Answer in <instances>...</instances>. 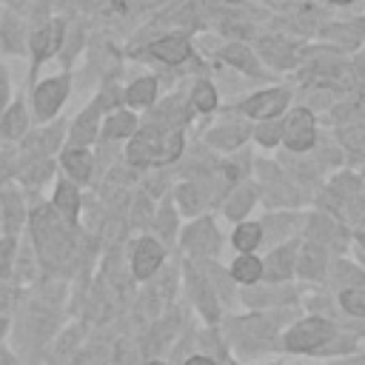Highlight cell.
<instances>
[{
	"instance_id": "cell-46",
	"label": "cell",
	"mask_w": 365,
	"mask_h": 365,
	"mask_svg": "<svg viewBox=\"0 0 365 365\" xmlns=\"http://www.w3.org/2000/svg\"><path fill=\"white\" fill-rule=\"evenodd\" d=\"M359 177H362V182H365V160H362V174H359Z\"/></svg>"
},
{
	"instance_id": "cell-48",
	"label": "cell",
	"mask_w": 365,
	"mask_h": 365,
	"mask_svg": "<svg viewBox=\"0 0 365 365\" xmlns=\"http://www.w3.org/2000/svg\"><path fill=\"white\" fill-rule=\"evenodd\" d=\"M362 106H365V91H362Z\"/></svg>"
},
{
	"instance_id": "cell-9",
	"label": "cell",
	"mask_w": 365,
	"mask_h": 365,
	"mask_svg": "<svg viewBox=\"0 0 365 365\" xmlns=\"http://www.w3.org/2000/svg\"><path fill=\"white\" fill-rule=\"evenodd\" d=\"M66 88H68L66 77H54V80L40 83V88L34 91V106H37V117L40 120H48L60 108V103L66 100Z\"/></svg>"
},
{
	"instance_id": "cell-43",
	"label": "cell",
	"mask_w": 365,
	"mask_h": 365,
	"mask_svg": "<svg viewBox=\"0 0 365 365\" xmlns=\"http://www.w3.org/2000/svg\"><path fill=\"white\" fill-rule=\"evenodd\" d=\"M185 365H214V362H211L208 356H191V359H188Z\"/></svg>"
},
{
	"instance_id": "cell-39",
	"label": "cell",
	"mask_w": 365,
	"mask_h": 365,
	"mask_svg": "<svg viewBox=\"0 0 365 365\" xmlns=\"http://www.w3.org/2000/svg\"><path fill=\"white\" fill-rule=\"evenodd\" d=\"M180 202H182L185 211H194V208H197V194H194L191 185H182V188H180Z\"/></svg>"
},
{
	"instance_id": "cell-40",
	"label": "cell",
	"mask_w": 365,
	"mask_h": 365,
	"mask_svg": "<svg viewBox=\"0 0 365 365\" xmlns=\"http://www.w3.org/2000/svg\"><path fill=\"white\" fill-rule=\"evenodd\" d=\"M334 365H365V354H348V356H339Z\"/></svg>"
},
{
	"instance_id": "cell-36",
	"label": "cell",
	"mask_w": 365,
	"mask_h": 365,
	"mask_svg": "<svg viewBox=\"0 0 365 365\" xmlns=\"http://www.w3.org/2000/svg\"><path fill=\"white\" fill-rule=\"evenodd\" d=\"M3 40H6V46H9L11 51L20 48V40H17V20H14L11 14L3 17Z\"/></svg>"
},
{
	"instance_id": "cell-38",
	"label": "cell",
	"mask_w": 365,
	"mask_h": 365,
	"mask_svg": "<svg viewBox=\"0 0 365 365\" xmlns=\"http://www.w3.org/2000/svg\"><path fill=\"white\" fill-rule=\"evenodd\" d=\"M9 308H11V294L6 288H0V334L6 331V319H9Z\"/></svg>"
},
{
	"instance_id": "cell-11",
	"label": "cell",
	"mask_w": 365,
	"mask_h": 365,
	"mask_svg": "<svg viewBox=\"0 0 365 365\" xmlns=\"http://www.w3.org/2000/svg\"><path fill=\"white\" fill-rule=\"evenodd\" d=\"M188 271V288H191V294H194V299H197V305H200V311L205 314V319H217V314H220V308H217V299H214V291H211V285L202 279V277H197V271H191V268H185Z\"/></svg>"
},
{
	"instance_id": "cell-23",
	"label": "cell",
	"mask_w": 365,
	"mask_h": 365,
	"mask_svg": "<svg viewBox=\"0 0 365 365\" xmlns=\"http://www.w3.org/2000/svg\"><path fill=\"white\" fill-rule=\"evenodd\" d=\"M245 128L242 125H222V128H214L208 134V143L217 145V148H237L242 140H245Z\"/></svg>"
},
{
	"instance_id": "cell-6",
	"label": "cell",
	"mask_w": 365,
	"mask_h": 365,
	"mask_svg": "<svg viewBox=\"0 0 365 365\" xmlns=\"http://www.w3.org/2000/svg\"><path fill=\"white\" fill-rule=\"evenodd\" d=\"M297 299V288L291 282H268L259 279L254 285H248L245 291V302L254 308H274V305H288Z\"/></svg>"
},
{
	"instance_id": "cell-8",
	"label": "cell",
	"mask_w": 365,
	"mask_h": 365,
	"mask_svg": "<svg viewBox=\"0 0 365 365\" xmlns=\"http://www.w3.org/2000/svg\"><path fill=\"white\" fill-rule=\"evenodd\" d=\"M325 282H331L336 291H342V288H365V268H362V262L345 259L342 254L331 257Z\"/></svg>"
},
{
	"instance_id": "cell-26",
	"label": "cell",
	"mask_w": 365,
	"mask_h": 365,
	"mask_svg": "<svg viewBox=\"0 0 365 365\" xmlns=\"http://www.w3.org/2000/svg\"><path fill=\"white\" fill-rule=\"evenodd\" d=\"M254 137H257V143L259 145H277V143H282V120L279 117H271V120H259V125H257V131H254Z\"/></svg>"
},
{
	"instance_id": "cell-37",
	"label": "cell",
	"mask_w": 365,
	"mask_h": 365,
	"mask_svg": "<svg viewBox=\"0 0 365 365\" xmlns=\"http://www.w3.org/2000/svg\"><path fill=\"white\" fill-rule=\"evenodd\" d=\"M48 171H51V163H48V160H37V165H34V168H26L23 177H26L29 182H37V180H40L43 174H48Z\"/></svg>"
},
{
	"instance_id": "cell-5",
	"label": "cell",
	"mask_w": 365,
	"mask_h": 365,
	"mask_svg": "<svg viewBox=\"0 0 365 365\" xmlns=\"http://www.w3.org/2000/svg\"><path fill=\"white\" fill-rule=\"evenodd\" d=\"M331 251L319 242L311 240H299V251H297V277L302 282H325L328 277V265H331Z\"/></svg>"
},
{
	"instance_id": "cell-33",
	"label": "cell",
	"mask_w": 365,
	"mask_h": 365,
	"mask_svg": "<svg viewBox=\"0 0 365 365\" xmlns=\"http://www.w3.org/2000/svg\"><path fill=\"white\" fill-rule=\"evenodd\" d=\"M20 220H23V205L17 202L14 194H3V222H6V228L17 231Z\"/></svg>"
},
{
	"instance_id": "cell-10",
	"label": "cell",
	"mask_w": 365,
	"mask_h": 365,
	"mask_svg": "<svg viewBox=\"0 0 365 365\" xmlns=\"http://www.w3.org/2000/svg\"><path fill=\"white\" fill-rule=\"evenodd\" d=\"M163 262V248L157 240L151 237H143L134 248V259H131V268H134V277L137 279H148Z\"/></svg>"
},
{
	"instance_id": "cell-47",
	"label": "cell",
	"mask_w": 365,
	"mask_h": 365,
	"mask_svg": "<svg viewBox=\"0 0 365 365\" xmlns=\"http://www.w3.org/2000/svg\"><path fill=\"white\" fill-rule=\"evenodd\" d=\"M148 365H163V362H148Z\"/></svg>"
},
{
	"instance_id": "cell-16",
	"label": "cell",
	"mask_w": 365,
	"mask_h": 365,
	"mask_svg": "<svg viewBox=\"0 0 365 365\" xmlns=\"http://www.w3.org/2000/svg\"><path fill=\"white\" fill-rule=\"evenodd\" d=\"M60 37H63V23H48L46 29H40L31 40L34 46V63H40L43 57H48L57 46H60Z\"/></svg>"
},
{
	"instance_id": "cell-13",
	"label": "cell",
	"mask_w": 365,
	"mask_h": 365,
	"mask_svg": "<svg viewBox=\"0 0 365 365\" xmlns=\"http://www.w3.org/2000/svg\"><path fill=\"white\" fill-rule=\"evenodd\" d=\"M336 140L345 148V154H351L356 160H365V120L336 128Z\"/></svg>"
},
{
	"instance_id": "cell-44",
	"label": "cell",
	"mask_w": 365,
	"mask_h": 365,
	"mask_svg": "<svg viewBox=\"0 0 365 365\" xmlns=\"http://www.w3.org/2000/svg\"><path fill=\"white\" fill-rule=\"evenodd\" d=\"M0 365H17V362L11 359V354H6V351H0Z\"/></svg>"
},
{
	"instance_id": "cell-31",
	"label": "cell",
	"mask_w": 365,
	"mask_h": 365,
	"mask_svg": "<svg viewBox=\"0 0 365 365\" xmlns=\"http://www.w3.org/2000/svg\"><path fill=\"white\" fill-rule=\"evenodd\" d=\"M154 88H157V83L151 80V77H145V80H137V83H131V88H128V103L131 106H148L151 100H154Z\"/></svg>"
},
{
	"instance_id": "cell-35",
	"label": "cell",
	"mask_w": 365,
	"mask_h": 365,
	"mask_svg": "<svg viewBox=\"0 0 365 365\" xmlns=\"http://www.w3.org/2000/svg\"><path fill=\"white\" fill-rule=\"evenodd\" d=\"M11 254H14V240L11 237L0 240V279L11 274Z\"/></svg>"
},
{
	"instance_id": "cell-50",
	"label": "cell",
	"mask_w": 365,
	"mask_h": 365,
	"mask_svg": "<svg viewBox=\"0 0 365 365\" xmlns=\"http://www.w3.org/2000/svg\"><path fill=\"white\" fill-rule=\"evenodd\" d=\"M14 3H23V0H14Z\"/></svg>"
},
{
	"instance_id": "cell-1",
	"label": "cell",
	"mask_w": 365,
	"mask_h": 365,
	"mask_svg": "<svg viewBox=\"0 0 365 365\" xmlns=\"http://www.w3.org/2000/svg\"><path fill=\"white\" fill-rule=\"evenodd\" d=\"M339 331V322L331 319V317H322V314H308V317H299L288 325V331L282 334V345L285 351L291 354H311L317 356V351L322 345H328Z\"/></svg>"
},
{
	"instance_id": "cell-18",
	"label": "cell",
	"mask_w": 365,
	"mask_h": 365,
	"mask_svg": "<svg viewBox=\"0 0 365 365\" xmlns=\"http://www.w3.org/2000/svg\"><path fill=\"white\" fill-rule=\"evenodd\" d=\"M336 305L348 319H365V288L336 291Z\"/></svg>"
},
{
	"instance_id": "cell-2",
	"label": "cell",
	"mask_w": 365,
	"mask_h": 365,
	"mask_svg": "<svg viewBox=\"0 0 365 365\" xmlns=\"http://www.w3.org/2000/svg\"><path fill=\"white\" fill-rule=\"evenodd\" d=\"M302 240L319 242V245H325L331 254H336V257H339V254H345V251L351 248V242H354V231H351L345 222H339L336 217H331L328 211L317 208L314 214H308V217H305Z\"/></svg>"
},
{
	"instance_id": "cell-51",
	"label": "cell",
	"mask_w": 365,
	"mask_h": 365,
	"mask_svg": "<svg viewBox=\"0 0 365 365\" xmlns=\"http://www.w3.org/2000/svg\"><path fill=\"white\" fill-rule=\"evenodd\" d=\"M271 365H277V362H271Z\"/></svg>"
},
{
	"instance_id": "cell-32",
	"label": "cell",
	"mask_w": 365,
	"mask_h": 365,
	"mask_svg": "<svg viewBox=\"0 0 365 365\" xmlns=\"http://www.w3.org/2000/svg\"><path fill=\"white\" fill-rule=\"evenodd\" d=\"M134 131V117L131 114H114L108 123H106V137H111V140H117V137H128Z\"/></svg>"
},
{
	"instance_id": "cell-20",
	"label": "cell",
	"mask_w": 365,
	"mask_h": 365,
	"mask_svg": "<svg viewBox=\"0 0 365 365\" xmlns=\"http://www.w3.org/2000/svg\"><path fill=\"white\" fill-rule=\"evenodd\" d=\"M254 202H257V191H254L251 185H240V188L228 197V202H225V214H228L231 220H242V217L251 211Z\"/></svg>"
},
{
	"instance_id": "cell-22",
	"label": "cell",
	"mask_w": 365,
	"mask_h": 365,
	"mask_svg": "<svg viewBox=\"0 0 365 365\" xmlns=\"http://www.w3.org/2000/svg\"><path fill=\"white\" fill-rule=\"evenodd\" d=\"M63 165H66V171L74 177V180H86L88 174H91V157L77 145V148H68L66 154H63Z\"/></svg>"
},
{
	"instance_id": "cell-3",
	"label": "cell",
	"mask_w": 365,
	"mask_h": 365,
	"mask_svg": "<svg viewBox=\"0 0 365 365\" xmlns=\"http://www.w3.org/2000/svg\"><path fill=\"white\" fill-rule=\"evenodd\" d=\"M317 117L311 108H294L282 120V143L291 154H305L317 145Z\"/></svg>"
},
{
	"instance_id": "cell-29",
	"label": "cell",
	"mask_w": 365,
	"mask_h": 365,
	"mask_svg": "<svg viewBox=\"0 0 365 365\" xmlns=\"http://www.w3.org/2000/svg\"><path fill=\"white\" fill-rule=\"evenodd\" d=\"M23 128H26V108L17 103V106H11V108L3 114L0 131H3L6 137H20V134H23Z\"/></svg>"
},
{
	"instance_id": "cell-12",
	"label": "cell",
	"mask_w": 365,
	"mask_h": 365,
	"mask_svg": "<svg viewBox=\"0 0 365 365\" xmlns=\"http://www.w3.org/2000/svg\"><path fill=\"white\" fill-rule=\"evenodd\" d=\"M231 279L242 282V285H254L262 279V259L248 251V254H240L234 262H231Z\"/></svg>"
},
{
	"instance_id": "cell-7",
	"label": "cell",
	"mask_w": 365,
	"mask_h": 365,
	"mask_svg": "<svg viewBox=\"0 0 365 365\" xmlns=\"http://www.w3.org/2000/svg\"><path fill=\"white\" fill-rule=\"evenodd\" d=\"M288 100H291V94L285 88H265V91H257L254 97H248L242 103V111L254 120H271L285 111Z\"/></svg>"
},
{
	"instance_id": "cell-27",
	"label": "cell",
	"mask_w": 365,
	"mask_h": 365,
	"mask_svg": "<svg viewBox=\"0 0 365 365\" xmlns=\"http://www.w3.org/2000/svg\"><path fill=\"white\" fill-rule=\"evenodd\" d=\"M182 151V134L180 131H171L165 137H160V145H157V154H154V163H171L177 160Z\"/></svg>"
},
{
	"instance_id": "cell-19",
	"label": "cell",
	"mask_w": 365,
	"mask_h": 365,
	"mask_svg": "<svg viewBox=\"0 0 365 365\" xmlns=\"http://www.w3.org/2000/svg\"><path fill=\"white\" fill-rule=\"evenodd\" d=\"M151 54L160 57L163 63H182L188 57V43L182 37H163L151 46Z\"/></svg>"
},
{
	"instance_id": "cell-15",
	"label": "cell",
	"mask_w": 365,
	"mask_h": 365,
	"mask_svg": "<svg viewBox=\"0 0 365 365\" xmlns=\"http://www.w3.org/2000/svg\"><path fill=\"white\" fill-rule=\"evenodd\" d=\"M157 145H160V137L157 131H143L137 134V140L128 145V160L134 165H145V163H154V154H157Z\"/></svg>"
},
{
	"instance_id": "cell-41",
	"label": "cell",
	"mask_w": 365,
	"mask_h": 365,
	"mask_svg": "<svg viewBox=\"0 0 365 365\" xmlns=\"http://www.w3.org/2000/svg\"><path fill=\"white\" fill-rule=\"evenodd\" d=\"M6 97H9V80H6V74L0 71V111H3V103H6Z\"/></svg>"
},
{
	"instance_id": "cell-24",
	"label": "cell",
	"mask_w": 365,
	"mask_h": 365,
	"mask_svg": "<svg viewBox=\"0 0 365 365\" xmlns=\"http://www.w3.org/2000/svg\"><path fill=\"white\" fill-rule=\"evenodd\" d=\"M54 205H57V211H60L68 222H74V217H77V205H80L77 191H74L68 182H63V185L57 188V194H54Z\"/></svg>"
},
{
	"instance_id": "cell-34",
	"label": "cell",
	"mask_w": 365,
	"mask_h": 365,
	"mask_svg": "<svg viewBox=\"0 0 365 365\" xmlns=\"http://www.w3.org/2000/svg\"><path fill=\"white\" fill-rule=\"evenodd\" d=\"M194 106H197L200 111H211V108L217 106V91H214V86L197 83V88H194Z\"/></svg>"
},
{
	"instance_id": "cell-17",
	"label": "cell",
	"mask_w": 365,
	"mask_h": 365,
	"mask_svg": "<svg viewBox=\"0 0 365 365\" xmlns=\"http://www.w3.org/2000/svg\"><path fill=\"white\" fill-rule=\"evenodd\" d=\"M262 240H265V237H262V222H240V225L234 228V237H231V242H234V248H237L240 254L257 251Z\"/></svg>"
},
{
	"instance_id": "cell-4",
	"label": "cell",
	"mask_w": 365,
	"mask_h": 365,
	"mask_svg": "<svg viewBox=\"0 0 365 365\" xmlns=\"http://www.w3.org/2000/svg\"><path fill=\"white\" fill-rule=\"evenodd\" d=\"M297 251H299V240L297 237L274 245L268 251V257L262 259V279H268V282H291L297 277Z\"/></svg>"
},
{
	"instance_id": "cell-28",
	"label": "cell",
	"mask_w": 365,
	"mask_h": 365,
	"mask_svg": "<svg viewBox=\"0 0 365 365\" xmlns=\"http://www.w3.org/2000/svg\"><path fill=\"white\" fill-rule=\"evenodd\" d=\"M94 128H97V108H88L83 111V117L77 120L74 131H71V143L74 145H86L91 137H94Z\"/></svg>"
},
{
	"instance_id": "cell-25",
	"label": "cell",
	"mask_w": 365,
	"mask_h": 365,
	"mask_svg": "<svg viewBox=\"0 0 365 365\" xmlns=\"http://www.w3.org/2000/svg\"><path fill=\"white\" fill-rule=\"evenodd\" d=\"M222 60L231 63V66H237V68H242V71H248V74H257V71H259L254 54H251L245 46H228V48L222 51Z\"/></svg>"
},
{
	"instance_id": "cell-14",
	"label": "cell",
	"mask_w": 365,
	"mask_h": 365,
	"mask_svg": "<svg viewBox=\"0 0 365 365\" xmlns=\"http://www.w3.org/2000/svg\"><path fill=\"white\" fill-rule=\"evenodd\" d=\"M185 245L194 248V251H202V254H211L217 248V231H214V222L211 220H200L194 228L185 231Z\"/></svg>"
},
{
	"instance_id": "cell-42",
	"label": "cell",
	"mask_w": 365,
	"mask_h": 365,
	"mask_svg": "<svg viewBox=\"0 0 365 365\" xmlns=\"http://www.w3.org/2000/svg\"><path fill=\"white\" fill-rule=\"evenodd\" d=\"M354 245H356V248H359V251H365V225H362V228H356V231H354Z\"/></svg>"
},
{
	"instance_id": "cell-45",
	"label": "cell",
	"mask_w": 365,
	"mask_h": 365,
	"mask_svg": "<svg viewBox=\"0 0 365 365\" xmlns=\"http://www.w3.org/2000/svg\"><path fill=\"white\" fill-rule=\"evenodd\" d=\"M328 3H334V6H348V3H354V0H328Z\"/></svg>"
},
{
	"instance_id": "cell-30",
	"label": "cell",
	"mask_w": 365,
	"mask_h": 365,
	"mask_svg": "<svg viewBox=\"0 0 365 365\" xmlns=\"http://www.w3.org/2000/svg\"><path fill=\"white\" fill-rule=\"evenodd\" d=\"M322 34H325L328 40L345 46V48H356V43H359V31H356L354 26H342V23H331Z\"/></svg>"
},
{
	"instance_id": "cell-21",
	"label": "cell",
	"mask_w": 365,
	"mask_h": 365,
	"mask_svg": "<svg viewBox=\"0 0 365 365\" xmlns=\"http://www.w3.org/2000/svg\"><path fill=\"white\" fill-rule=\"evenodd\" d=\"M259 51H262L265 60H268L271 66H277V68H291V66H294V51H291V46L282 43V40H262V43H259Z\"/></svg>"
},
{
	"instance_id": "cell-49",
	"label": "cell",
	"mask_w": 365,
	"mask_h": 365,
	"mask_svg": "<svg viewBox=\"0 0 365 365\" xmlns=\"http://www.w3.org/2000/svg\"><path fill=\"white\" fill-rule=\"evenodd\" d=\"M268 3H279V0H268Z\"/></svg>"
}]
</instances>
